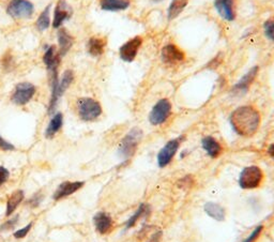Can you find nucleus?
I'll use <instances>...</instances> for the list:
<instances>
[{
    "mask_svg": "<svg viewBox=\"0 0 274 242\" xmlns=\"http://www.w3.org/2000/svg\"><path fill=\"white\" fill-rule=\"evenodd\" d=\"M230 124L235 132L241 136H252L261 124V115L253 106H241L233 112Z\"/></svg>",
    "mask_w": 274,
    "mask_h": 242,
    "instance_id": "f257e3e1",
    "label": "nucleus"
},
{
    "mask_svg": "<svg viewBox=\"0 0 274 242\" xmlns=\"http://www.w3.org/2000/svg\"><path fill=\"white\" fill-rule=\"evenodd\" d=\"M78 116L84 121H93L102 114L101 104L91 98H82L77 101Z\"/></svg>",
    "mask_w": 274,
    "mask_h": 242,
    "instance_id": "f03ea898",
    "label": "nucleus"
},
{
    "mask_svg": "<svg viewBox=\"0 0 274 242\" xmlns=\"http://www.w3.org/2000/svg\"><path fill=\"white\" fill-rule=\"evenodd\" d=\"M141 136L142 133L139 129H133L126 135L118 148V154L122 159L128 160L135 153Z\"/></svg>",
    "mask_w": 274,
    "mask_h": 242,
    "instance_id": "7ed1b4c3",
    "label": "nucleus"
},
{
    "mask_svg": "<svg viewBox=\"0 0 274 242\" xmlns=\"http://www.w3.org/2000/svg\"><path fill=\"white\" fill-rule=\"evenodd\" d=\"M33 13L34 5L29 0H10L6 6V14L15 19H28Z\"/></svg>",
    "mask_w": 274,
    "mask_h": 242,
    "instance_id": "20e7f679",
    "label": "nucleus"
},
{
    "mask_svg": "<svg viewBox=\"0 0 274 242\" xmlns=\"http://www.w3.org/2000/svg\"><path fill=\"white\" fill-rule=\"evenodd\" d=\"M264 173L258 166L245 167L239 178V184L242 189H255L261 186L263 181Z\"/></svg>",
    "mask_w": 274,
    "mask_h": 242,
    "instance_id": "39448f33",
    "label": "nucleus"
},
{
    "mask_svg": "<svg viewBox=\"0 0 274 242\" xmlns=\"http://www.w3.org/2000/svg\"><path fill=\"white\" fill-rule=\"evenodd\" d=\"M74 81V73L73 71L71 70H66L63 72L61 78L59 80L58 86H57V89L55 91V94L50 96L49 98V103H48V114H53L55 112V109L57 106V103H58L59 99L63 96L64 92L67 91V89L71 86V84Z\"/></svg>",
    "mask_w": 274,
    "mask_h": 242,
    "instance_id": "423d86ee",
    "label": "nucleus"
},
{
    "mask_svg": "<svg viewBox=\"0 0 274 242\" xmlns=\"http://www.w3.org/2000/svg\"><path fill=\"white\" fill-rule=\"evenodd\" d=\"M35 88L31 83L23 82L17 84L11 97V101L18 106L26 105L28 102H30V100L35 95Z\"/></svg>",
    "mask_w": 274,
    "mask_h": 242,
    "instance_id": "0eeeda50",
    "label": "nucleus"
},
{
    "mask_svg": "<svg viewBox=\"0 0 274 242\" xmlns=\"http://www.w3.org/2000/svg\"><path fill=\"white\" fill-rule=\"evenodd\" d=\"M171 114V104L167 99H162L158 101L151 111L149 121L151 124L158 125L167 120Z\"/></svg>",
    "mask_w": 274,
    "mask_h": 242,
    "instance_id": "6e6552de",
    "label": "nucleus"
},
{
    "mask_svg": "<svg viewBox=\"0 0 274 242\" xmlns=\"http://www.w3.org/2000/svg\"><path fill=\"white\" fill-rule=\"evenodd\" d=\"M179 146H180L179 138L169 140L168 143L161 149V151L157 154L158 166L165 167L166 165H168L171 162V160L174 159L176 152L178 151Z\"/></svg>",
    "mask_w": 274,
    "mask_h": 242,
    "instance_id": "1a4fd4ad",
    "label": "nucleus"
},
{
    "mask_svg": "<svg viewBox=\"0 0 274 242\" xmlns=\"http://www.w3.org/2000/svg\"><path fill=\"white\" fill-rule=\"evenodd\" d=\"M142 44V39L140 37H135L129 40L127 43L122 45L119 49L120 58L125 61L131 62L135 59V57L138 53V49Z\"/></svg>",
    "mask_w": 274,
    "mask_h": 242,
    "instance_id": "9d476101",
    "label": "nucleus"
},
{
    "mask_svg": "<svg viewBox=\"0 0 274 242\" xmlns=\"http://www.w3.org/2000/svg\"><path fill=\"white\" fill-rule=\"evenodd\" d=\"M72 8L71 6L64 1V0H59L58 3H57L55 11H54V18L52 25L55 28V29H59L61 28L62 24L72 16Z\"/></svg>",
    "mask_w": 274,
    "mask_h": 242,
    "instance_id": "9b49d317",
    "label": "nucleus"
},
{
    "mask_svg": "<svg viewBox=\"0 0 274 242\" xmlns=\"http://www.w3.org/2000/svg\"><path fill=\"white\" fill-rule=\"evenodd\" d=\"M84 184V181H64L60 183V186L55 191L54 199L55 201H59L61 198L72 195L79 189H82Z\"/></svg>",
    "mask_w": 274,
    "mask_h": 242,
    "instance_id": "f8f14e48",
    "label": "nucleus"
},
{
    "mask_svg": "<svg viewBox=\"0 0 274 242\" xmlns=\"http://www.w3.org/2000/svg\"><path fill=\"white\" fill-rule=\"evenodd\" d=\"M57 40H58V54L62 58V57L69 53L71 47L73 46L74 39L67 29L59 28L58 32H57Z\"/></svg>",
    "mask_w": 274,
    "mask_h": 242,
    "instance_id": "ddd939ff",
    "label": "nucleus"
},
{
    "mask_svg": "<svg viewBox=\"0 0 274 242\" xmlns=\"http://www.w3.org/2000/svg\"><path fill=\"white\" fill-rule=\"evenodd\" d=\"M162 57L165 62L174 65V63H178L184 60L185 55L178 46L174 44H168L163 48Z\"/></svg>",
    "mask_w": 274,
    "mask_h": 242,
    "instance_id": "4468645a",
    "label": "nucleus"
},
{
    "mask_svg": "<svg viewBox=\"0 0 274 242\" xmlns=\"http://www.w3.org/2000/svg\"><path fill=\"white\" fill-rule=\"evenodd\" d=\"M214 5L223 18L229 20V22L235 19L236 15L234 10V0H215Z\"/></svg>",
    "mask_w": 274,
    "mask_h": 242,
    "instance_id": "2eb2a0df",
    "label": "nucleus"
},
{
    "mask_svg": "<svg viewBox=\"0 0 274 242\" xmlns=\"http://www.w3.org/2000/svg\"><path fill=\"white\" fill-rule=\"evenodd\" d=\"M93 223H95L96 230L101 234L104 235L110 232L113 226V219L106 212H98L97 215L93 217Z\"/></svg>",
    "mask_w": 274,
    "mask_h": 242,
    "instance_id": "dca6fc26",
    "label": "nucleus"
},
{
    "mask_svg": "<svg viewBox=\"0 0 274 242\" xmlns=\"http://www.w3.org/2000/svg\"><path fill=\"white\" fill-rule=\"evenodd\" d=\"M257 72H258V67H254L253 69H251L249 72L241 78L239 83H238L233 88V91L235 94H244V92H247L249 87L251 86V84L255 80Z\"/></svg>",
    "mask_w": 274,
    "mask_h": 242,
    "instance_id": "f3484780",
    "label": "nucleus"
},
{
    "mask_svg": "<svg viewBox=\"0 0 274 242\" xmlns=\"http://www.w3.org/2000/svg\"><path fill=\"white\" fill-rule=\"evenodd\" d=\"M106 47V40L103 38L93 37L88 41L87 49L92 57H100L103 55Z\"/></svg>",
    "mask_w": 274,
    "mask_h": 242,
    "instance_id": "a211bd4d",
    "label": "nucleus"
},
{
    "mask_svg": "<svg viewBox=\"0 0 274 242\" xmlns=\"http://www.w3.org/2000/svg\"><path fill=\"white\" fill-rule=\"evenodd\" d=\"M62 124H63V116H62V114L61 113L55 114V115L52 117V119H50L49 123H48V125L46 127L45 136L47 138L54 137L55 135L61 130Z\"/></svg>",
    "mask_w": 274,
    "mask_h": 242,
    "instance_id": "6ab92c4d",
    "label": "nucleus"
},
{
    "mask_svg": "<svg viewBox=\"0 0 274 242\" xmlns=\"http://www.w3.org/2000/svg\"><path fill=\"white\" fill-rule=\"evenodd\" d=\"M201 144H203L206 152L210 155L211 158H216V156H219L222 152V146L220 145L218 140L211 136L205 137L203 141H201Z\"/></svg>",
    "mask_w": 274,
    "mask_h": 242,
    "instance_id": "aec40b11",
    "label": "nucleus"
},
{
    "mask_svg": "<svg viewBox=\"0 0 274 242\" xmlns=\"http://www.w3.org/2000/svg\"><path fill=\"white\" fill-rule=\"evenodd\" d=\"M101 9L105 11H121L129 8V0H101Z\"/></svg>",
    "mask_w": 274,
    "mask_h": 242,
    "instance_id": "412c9836",
    "label": "nucleus"
},
{
    "mask_svg": "<svg viewBox=\"0 0 274 242\" xmlns=\"http://www.w3.org/2000/svg\"><path fill=\"white\" fill-rule=\"evenodd\" d=\"M24 201V192L23 191H15L13 192L11 196L8 198V203H6V210H5V216L10 217L12 213L15 211L17 206L20 205V203Z\"/></svg>",
    "mask_w": 274,
    "mask_h": 242,
    "instance_id": "4be33fe9",
    "label": "nucleus"
},
{
    "mask_svg": "<svg viewBox=\"0 0 274 242\" xmlns=\"http://www.w3.org/2000/svg\"><path fill=\"white\" fill-rule=\"evenodd\" d=\"M205 211L209 217L216 221H224L225 219V210L219 204L207 203L205 205Z\"/></svg>",
    "mask_w": 274,
    "mask_h": 242,
    "instance_id": "5701e85b",
    "label": "nucleus"
},
{
    "mask_svg": "<svg viewBox=\"0 0 274 242\" xmlns=\"http://www.w3.org/2000/svg\"><path fill=\"white\" fill-rule=\"evenodd\" d=\"M50 26V4L41 12L37 22H35V27L39 31H45Z\"/></svg>",
    "mask_w": 274,
    "mask_h": 242,
    "instance_id": "b1692460",
    "label": "nucleus"
},
{
    "mask_svg": "<svg viewBox=\"0 0 274 242\" xmlns=\"http://www.w3.org/2000/svg\"><path fill=\"white\" fill-rule=\"evenodd\" d=\"M189 0H172L168 8V18L172 19L177 17L187 5Z\"/></svg>",
    "mask_w": 274,
    "mask_h": 242,
    "instance_id": "393cba45",
    "label": "nucleus"
},
{
    "mask_svg": "<svg viewBox=\"0 0 274 242\" xmlns=\"http://www.w3.org/2000/svg\"><path fill=\"white\" fill-rule=\"evenodd\" d=\"M148 209L149 208L147 207L146 205H140L139 208L137 209V211L135 212V215L129 219L128 223H127V229H131V227H133L136 224L137 221H138L141 217H143L146 215V212L148 211Z\"/></svg>",
    "mask_w": 274,
    "mask_h": 242,
    "instance_id": "a878e982",
    "label": "nucleus"
},
{
    "mask_svg": "<svg viewBox=\"0 0 274 242\" xmlns=\"http://www.w3.org/2000/svg\"><path fill=\"white\" fill-rule=\"evenodd\" d=\"M263 230H264V226H263V225L257 226L256 229L251 233L250 236H249L247 239H245V240H243L242 242H255L256 239L259 237V235L262 234Z\"/></svg>",
    "mask_w": 274,
    "mask_h": 242,
    "instance_id": "bb28decb",
    "label": "nucleus"
},
{
    "mask_svg": "<svg viewBox=\"0 0 274 242\" xmlns=\"http://www.w3.org/2000/svg\"><path fill=\"white\" fill-rule=\"evenodd\" d=\"M265 33L268 39L274 41V20H269L265 24Z\"/></svg>",
    "mask_w": 274,
    "mask_h": 242,
    "instance_id": "cd10ccee",
    "label": "nucleus"
},
{
    "mask_svg": "<svg viewBox=\"0 0 274 242\" xmlns=\"http://www.w3.org/2000/svg\"><path fill=\"white\" fill-rule=\"evenodd\" d=\"M31 226H32V223H29L27 226L23 227V229L18 230L17 232L14 233V237L17 238V239H21V238L26 237L28 235V233H29V231L31 230Z\"/></svg>",
    "mask_w": 274,
    "mask_h": 242,
    "instance_id": "c85d7f7f",
    "label": "nucleus"
},
{
    "mask_svg": "<svg viewBox=\"0 0 274 242\" xmlns=\"http://www.w3.org/2000/svg\"><path fill=\"white\" fill-rule=\"evenodd\" d=\"M10 172L3 166H0V187H2L3 184L9 179Z\"/></svg>",
    "mask_w": 274,
    "mask_h": 242,
    "instance_id": "c756f323",
    "label": "nucleus"
},
{
    "mask_svg": "<svg viewBox=\"0 0 274 242\" xmlns=\"http://www.w3.org/2000/svg\"><path fill=\"white\" fill-rule=\"evenodd\" d=\"M0 149L4 151H12L15 149V147H14L11 143H9V141H6L1 135H0Z\"/></svg>",
    "mask_w": 274,
    "mask_h": 242,
    "instance_id": "7c9ffc66",
    "label": "nucleus"
},
{
    "mask_svg": "<svg viewBox=\"0 0 274 242\" xmlns=\"http://www.w3.org/2000/svg\"><path fill=\"white\" fill-rule=\"evenodd\" d=\"M18 222V217H15L13 219H10L8 222L4 223L1 227H0V231H6V230H11L13 229L14 226H15V224Z\"/></svg>",
    "mask_w": 274,
    "mask_h": 242,
    "instance_id": "2f4dec72",
    "label": "nucleus"
},
{
    "mask_svg": "<svg viewBox=\"0 0 274 242\" xmlns=\"http://www.w3.org/2000/svg\"><path fill=\"white\" fill-rule=\"evenodd\" d=\"M160 238H161V232L155 233L152 237H151L149 242H160Z\"/></svg>",
    "mask_w": 274,
    "mask_h": 242,
    "instance_id": "473e14b6",
    "label": "nucleus"
},
{
    "mask_svg": "<svg viewBox=\"0 0 274 242\" xmlns=\"http://www.w3.org/2000/svg\"><path fill=\"white\" fill-rule=\"evenodd\" d=\"M269 153H270V155L272 156V158H274V144L269 147Z\"/></svg>",
    "mask_w": 274,
    "mask_h": 242,
    "instance_id": "72a5a7b5",
    "label": "nucleus"
}]
</instances>
